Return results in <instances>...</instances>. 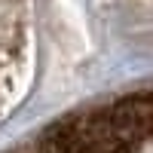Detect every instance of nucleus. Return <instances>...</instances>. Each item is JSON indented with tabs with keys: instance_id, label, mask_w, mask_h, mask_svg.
Masks as SVG:
<instances>
[{
	"instance_id": "nucleus-1",
	"label": "nucleus",
	"mask_w": 153,
	"mask_h": 153,
	"mask_svg": "<svg viewBox=\"0 0 153 153\" xmlns=\"http://www.w3.org/2000/svg\"><path fill=\"white\" fill-rule=\"evenodd\" d=\"M153 138V89L58 120L43 138L46 153H138Z\"/></svg>"
}]
</instances>
